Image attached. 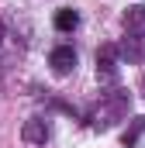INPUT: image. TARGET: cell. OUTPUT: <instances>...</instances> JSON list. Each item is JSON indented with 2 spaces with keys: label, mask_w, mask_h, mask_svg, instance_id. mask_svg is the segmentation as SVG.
<instances>
[{
  "label": "cell",
  "mask_w": 145,
  "mask_h": 148,
  "mask_svg": "<svg viewBox=\"0 0 145 148\" xmlns=\"http://www.w3.org/2000/svg\"><path fill=\"white\" fill-rule=\"evenodd\" d=\"M142 127H145V117H135V124H131V127H128V131L121 134V141H124V145H135V141H138V131H142Z\"/></svg>",
  "instance_id": "cell-8"
},
{
  "label": "cell",
  "mask_w": 145,
  "mask_h": 148,
  "mask_svg": "<svg viewBox=\"0 0 145 148\" xmlns=\"http://www.w3.org/2000/svg\"><path fill=\"white\" fill-rule=\"evenodd\" d=\"M76 28H79V10H76V7H59V10H55V31L69 35Z\"/></svg>",
  "instance_id": "cell-6"
},
{
  "label": "cell",
  "mask_w": 145,
  "mask_h": 148,
  "mask_svg": "<svg viewBox=\"0 0 145 148\" xmlns=\"http://www.w3.org/2000/svg\"><path fill=\"white\" fill-rule=\"evenodd\" d=\"M48 134H52V127H48L45 117H31V121H24V127H21V138H24L28 145H45Z\"/></svg>",
  "instance_id": "cell-4"
},
{
  "label": "cell",
  "mask_w": 145,
  "mask_h": 148,
  "mask_svg": "<svg viewBox=\"0 0 145 148\" xmlns=\"http://www.w3.org/2000/svg\"><path fill=\"white\" fill-rule=\"evenodd\" d=\"M124 28L131 38H145V3H135L124 10Z\"/></svg>",
  "instance_id": "cell-5"
},
{
  "label": "cell",
  "mask_w": 145,
  "mask_h": 148,
  "mask_svg": "<svg viewBox=\"0 0 145 148\" xmlns=\"http://www.w3.org/2000/svg\"><path fill=\"white\" fill-rule=\"evenodd\" d=\"M128 103H131V97H128V93H110L107 103H104V110L93 114V121H90V124H93V127H100V131H104V127H110L121 114L128 110Z\"/></svg>",
  "instance_id": "cell-1"
},
{
  "label": "cell",
  "mask_w": 145,
  "mask_h": 148,
  "mask_svg": "<svg viewBox=\"0 0 145 148\" xmlns=\"http://www.w3.org/2000/svg\"><path fill=\"white\" fill-rule=\"evenodd\" d=\"M0 38H3V21H0Z\"/></svg>",
  "instance_id": "cell-9"
},
{
  "label": "cell",
  "mask_w": 145,
  "mask_h": 148,
  "mask_svg": "<svg viewBox=\"0 0 145 148\" xmlns=\"http://www.w3.org/2000/svg\"><path fill=\"white\" fill-rule=\"evenodd\" d=\"M97 76H100V83H110L117 76V48L114 45H104L97 52Z\"/></svg>",
  "instance_id": "cell-3"
},
{
  "label": "cell",
  "mask_w": 145,
  "mask_h": 148,
  "mask_svg": "<svg viewBox=\"0 0 145 148\" xmlns=\"http://www.w3.org/2000/svg\"><path fill=\"white\" fill-rule=\"evenodd\" d=\"M117 55H121V59H128V62H142V59H145L142 38H124V41L117 45Z\"/></svg>",
  "instance_id": "cell-7"
},
{
  "label": "cell",
  "mask_w": 145,
  "mask_h": 148,
  "mask_svg": "<svg viewBox=\"0 0 145 148\" xmlns=\"http://www.w3.org/2000/svg\"><path fill=\"white\" fill-rule=\"evenodd\" d=\"M142 90H145V86H142Z\"/></svg>",
  "instance_id": "cell-10"
},
{
  "label": "cell",
  "mask_w": 145,
  "mask_h": 148,
  "mask_svg": "<svg viewBox=\"0 0 145 148\" xmlns=\"http://www.w3.org/2000/svg\"><path fill=\"white\" fill-rule=\"evenodd\" d=\"M48 66H52V73H55V76H69L72 69H76V52H72V45H59V48H52Z\"/></svg>",
  "instance_id": "cell-2"
}]
</instances>
